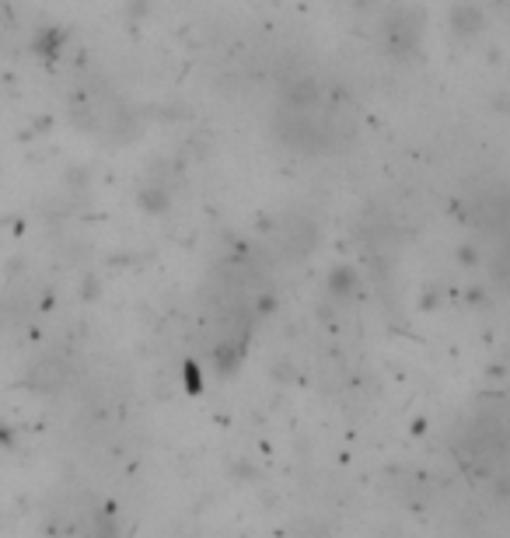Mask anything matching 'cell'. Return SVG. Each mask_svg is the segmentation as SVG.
I'll use <instances>...</instances> for the list:
<instances>
[{
	"label": "cell",
	"instance_id": "8992f818",
	"mask_svg": "<svg viewBox=\"0 0 510 538\" xmlns=\"http://www.w3.org/2000/svg\"><path fill=\"white\" fill-rule=\"evenodd\" d=\"M140 203H144L151 214H165L168 203H172V193H168L165 186H147L144 196H140Z\"/></svg>",
	"mask_w": 510,
	"mask_h": 538
},
{
	"label": "cell",
	"instance_id": "7a4b0ae2",
	"mask_svg": "<svg viewBox=\"0 0 510 538\" xmlns=\"http://www.w3.org/2000/svg\"><path fill=\"white\" fill-rule=\"evenodd\" d=\"M315 245H318V228L308 221V217H301V214L283 217V235H280L283 259L297 263V259H304L308 252H315Z\"/></svg>",
	"mask_w": 510,
	"mask_h": 538
},
{
	"label": "cell",
	"instance_id": "6da1fadb",
	"mask_svg": "<svg viewBox=\"0 0 510 538\" xmlns=\"http://www.w3.org/2000/svg\"><path fill=\"white\" fill-rule=\"evenodd\" d=\"M381 32H385V46L392 56H413L423 42L427 32V14L416 4H388L385 21H381Z\"/></svg>",
	"mask_w": 510,
	"mask_h": 538
},
{
	"label": "cell",
	"instance_id": "52a82bcc",
	"mask_svg": "<svg viewBox=\"0 0 510 538\" xmlns=\"http://www.w3.org/2000/svg\"><path fill=\"white\" fill-rule=\"evenodd\" d=\"M353 4H357V7H367V4H371V0H353Z\"/></svg>",
	"mask_w": 510,
	"mask_h": 538
},
{
	"label": "cell",
	"instance_id": "277c9868",
	"mask_svg": "<svg viewBox=\"0 0 510 538\" xmlns=\"http://www.w3.org/2000/svg\"><path fill=\"white\" fill-rule=\"evenodd\" d=\"M486 28V11L479 4H455L451 7V32L462 39H476Z\"/></svg>",
	"mask_w": 510,
	"mask_h": 538
},
{
	"label": "cell",
	"instance_id": "3957f363",
	"mask_svg": "<svg viewBox=\"0 0 510 538\" xmlns=\"http://www.w3.org/2000/svg\"><path fill=\"white\" fill-rule=\"evenodd\" d=\"M70 378V364L67 357H39L32 364V371H28V388H35V392H60L63 385H67Z\"/></svg>",
	"mask_w": 510,
	"mask_h": 538
},
{
	"label": "cell",
	"instance_id": "5b68a950",
	"mask_svg": "<svg viewBox=\"0 0 510 538\" xmlns=\"http://www.w3.org/2000/svg\"><path fill=\"white\" fill-rule=\"evenodd\" d=\"M63 42H67V32H63V28L42 25L39 32H35L32 46H35V53H39L42 60H56V56L63 53Z\"/></svg>",
	"mask_w": 510,
	"mask_h": 538
}]
</instances>
